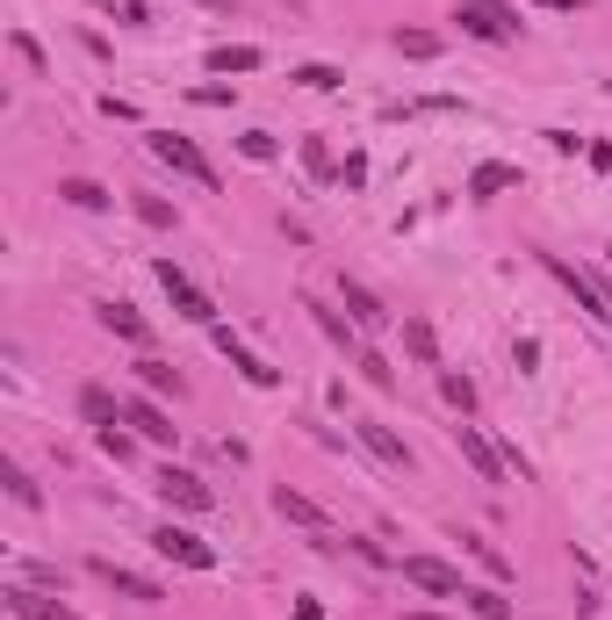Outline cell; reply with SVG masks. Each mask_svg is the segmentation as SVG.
I'll list each match as a JSON object with an SVG mask.
<instances>
[{"mask_svg":"<svg viewBox=\"0 0 612 620\" xmlns=\"http://www.w3.org/2000/svg\"><path fill=\"white\" fill-rule=\"evenodd\" d=\"M462 29L476 43H512L519 37V8L512 0H462Z\"/></svg>","mask_w":612,"mask_h":620,"instance_id":"6da1fadb","label":"cell"},{"mask_svg":"<svg viewBox=\"0 0 612 620\" xmlns=\"http://www.w3.org/2000/svg\"><path fill=\"white\" fill-rule=\"evenodd\" d=\"M145 145H151V159H159V166H174V174H188L195 188H217V166H209L203 152H195L188 138H174V130H151Z\"/></svg>","mask_w":612,"mask_h":620,"instance_id":"7a4b0ae2","label":"cell"},{"mask_svg":"<svg viewBox=\"0 0 612 620\" xmlns=\"http://www.w3.org/2000/svg\"><path fill=\"white\" fill-rule=\"evenodd\" d=\"M209 339H217V354L231 361V368H238V375H245V383H253V390H274V383H282V368H274V361H259V354H253V346L238 339L231 325H209Z\"/></svg>","mask_w":612,"mask_h":620,"instance_id":"3957f363","label":"cell"},{"mask_svg":"<svg viewBox=\"0 0 612 620\" xmlns=\"http://www.w3.org/2000/svg\"><path fill=\"white\" fill-rule=\"evenodd\" d=\"M151 549H159L166 563H180V570H217V549H209L203 534H188V526H174V520L151 534Z\"/></svg>","mask_w":612,"mask_h":620,"instance_id":"277c9868","label":"cell"},{"mask_svg":"<svg viewBox=\"0 0 612 620\" xmlns=\"http://www.w3.org/2000/svg\"><path fill=\"white\" fill-rule=\"evenodd\" d=\"M122 419H130V426L145 433L151 447H174V441H180V426L166 419V404L151 397V390H130V397H122Z\"/></svg>","mask_w":612,"mask_h":620,"instance_id":"5b68a950","label":"cell"},{"mask_svg":"<svg viewBox=\"0 0 612 620\" xmlns=\"http://www.w3.org/2000/svg\"><path fill=\"white\" fill-rule=\"evenodd\" d=\"M151 491H159L174 512H209V505H217V491H209L195 469H159V483H151Z\"/></svg>","mask_w":612,"mask_h":620,"instance_id":"8992f818","label":"cell"},{"mask_svg":"<svg viewBox=\"0 0 612 620\" xmlns=\"http://www.w3.org/2000/svg\"><path fill=\"white\" fill-rule=\"evenodd\" d=\"M404 584H418V592H433V599H462L468 592L462 570L440 563V555H404Z\"/></svg>","mask_w":612,"mask_h":620,"instance_id":"52a82bcc","label":"cell"},{"mask_svg":"<svg viewBox=\"0 0 612 620\" xmlns=\"http://www.w3.org/2000/svg\"><path fill=\"white\" fill-rule=\"evenodd\" d=\"M159 289H166V296H174V311H180V317H188V325H217V304H209V296H203V289H195V282H188V275H180V267H174V260H159Z\"/></svg>","mask_w":612,"mask_h":620,"instance_id":"ba28073f","label":"cell"},{"mask_svg":"<svg viewBox=\"0 0 612 620\" xmlns=\"http://www.w3.org/2000/svg\"><path fill=\"white\" fill-rule=\"evenodd\" d=\"M274 512H282L288 526H310V534H317V549H339V526H332V520H325V512H317L303 491H288V483H282V491H274Z\"/></svg>","mask_w":612,"mask_h":620,"instance_id":"9c48e42d","label":"cell"},{"mask_svg":"<svg viewBox=\"0 0 612 620\" xmlns=\"http://www.w3.org/2000/svg\"><path fill=\"white\" fill-rule=\"evenodd\" d=\"M0 599H8V620H80L72 607H58L43 584H8Z\"/></svg>","mask_w":612,"mask_h":620,"instance_id":"30bf717a","label":"cell"},{"mask_svg":"<svg viewBox=\"0 0 612 620\" xmlns=\"http://www.w3.org/2000/svg\"><path fill=\"white\" fill-rule=\"evenodd\" d=\"M339 304H346V317H354L361 332H389V317H396L375 289H367V282H339Z\"/></svg>","mask_w":612,"mask_h":620,"instance_id":"8fae6325","label":"cell"},{"mask_svg":"<svg viewBox=\"0 0 612 620\" xmlns=\"http://www.w3.org/2000/svg\"><path fill=\"white\" fill-rule=\"evenodd\" d=\"M87 570H95V578L101 584H109V592H122V599H137V607H159V584H151V578H137V570H122V563H109V555H95V563H87Z\"/></svg>","mask_w":612,"mask_h":620,"instance_id":"7c38bea8","label":"cell"},{"mask_svg":"<svg viewBox=\"0 0 612 620\" xmlns=\"http://www.w3.org/2000/svg\"><path fill=\"white\" fill-rule=\"evenodd\" d=\"M454 447H462V455H468V469H476L483 483H504V455H497V447L483 441V426H454Z\"/></svg>","mask_w":612,"mask_h":620,"instance_id":"4fadbf2b","label":"cell"},{"mask_svg":"<svg viewBox=\"0 0 612 620\" xmlns=\"http://www.w3.org/2000/svg\"><path fill=\"white\" fill-rule=\"evenodd\" d=\"M354 433H361V441H367V447H375V462H389V469H411V447H404V441H396V433H389V426H382V419H361V426H354Z\"/></svg>","mask_w":612,"mask_h":620,"instance_id":"5bb4252c","label":"cell"},{"mask_svg":"<svg viewBox=\"0 0 612 620\" xmlns=\"http://www.w3.org/2000/svg\"><path fill=\"white\" fill-rule=\"evenodd\" d=\"M101 311V325L116 332V339H130V346H151V325L137 317V304H95Z\"/></svg>","mask_w":612,"mask_h":620,"instance_id":"9a60e30c","label":"cell"},{"mask_svg":"<svg viewBox=\"0 0 612 620\" xmlns=\"http://www.w3.org/2000/svg\"><path fill=\"white\" fill-rule=\"evenodd\" d=\"M259 66H267L259 43H217V51H209V72H259Z\"/></svg>","mask_w":612,"mask_h":620,"instance_id":"2e32d148","label":"cell"},{"mask_svg":"<svg viewBox=\"0 0 612 620\" xmlns=\"http://www.w3.org/2000/svg\"><path fill=\"white\" fill-rule=\"evenodd\" d=\"M519 180V166H504V159H483L476 174H468V195H476V203H490V195H504Z\"/></svg>","mask_w":612,"mask_h":620,"instance_id":"e0dca14e","label":"cell"},{"mask_svg":"<svg viewBox=\"0 0 612 620\" xmlns=\"http://www.w3.org/2000/svg\"><path fill=\"white\" fill-rule=\"evenodd\" d=\"M137 390H151V397H180V375H174V361L145 354V361H137Z\"/></svg>","mask_w":612,"mask_h":620,"instance_id":"ac0fdd59","label":"cell"},{"mask_svg":"<svg viewBox=\"0 0 612 620\" xmlns=\"http://www.w3.org/2000/svg\"><path fill=\"white\" fill-rule=\"evenodd\" d=\"M404 346H411V361H418V368H440V339H433V325H425V317H404Z\"/></svg>","mask_w":612,"mask_h":620,"instance_id":"d6986e66","label":"cell"},{"mask_svg":"<svg viewBox=\"0 0 612 620\" xmlns=\"http://www.w3.org/2000/svg\"><path fill=\"white\" fill-rule=\"evenodd\" d=\"M468 613L476 620H512V599H504V584H476V592H462Z\"/></svg>","mask_w":612,"mask_h":620,"instance_id":"ffe728a7","label":"cell"},{"mask_svg":"<svg viewBox=\"0 0 612 620\" xmlns=\"http://www.w3.org/2000/svg\"><path fill=\"white\" fill-rule=\"evenodd\" d=\"M80 412L95 419V426H116V419H122V397H109L101 383H87V390H80Z\"/></svg>","mask_w":612,"mask_h":620,"instance_id":"44dd1931","label":"cell"},{"mask_svg":"<svg viewBox=\"0 0 612 620\" xmlns=\"http://www.w3.org/2000/svg\"><path fill=\"white\" fill-rule=\"evenodd\" d=\"M130 209H137V224H151V232H174V203H166V195H130Z\"/></svg>","mask_w":612,"mask_h":620,"instance_id":"7402d4cb","label":"cell"},{"mask_svg":"<svg viewBox=\"0 0 612 620\" xmlns=\"http://www.w3.org/2000/svg\"><path fill=\"white\" fill-rule=\"evenodd\" d=\"M58 195H66L72 209H109V188H101V180H80V174L58 180Z\"/></svg>","mask_w":612,"mask_h":620,"instance_id":"603a6c76","label":"cell"},{"mask_svg":"<svg viewBox=\"0 0 612 620\" xmlns=\"http://www.w3.org/2000/svg\"><path fill=\"white\" fill-rule=\"evenodd\" d=\"M0 483H8V498H14V505H29V512L43 505V491L29 483V469H22V462H0Z\"/></svg>","mask_w":612,"mask_h":620,"instance_id":"cb8c5ba5","label":"cell"},{"mask_svg":"<svg viewBox=\"0 0 612 620\" xmlns=\"http://www.w3.org/2000/svg\"><path fill=\"white\" fill-rule=\"evenodd\" d=\"M440 397H447V404H454V412H462V419L476 412V383H468V375H454V368L440 375Z\"/></svg>","mask_w":612,"mask_h":620,"instance_id":"d4e9b609","label":"cell"},{"mask_svg":"<svg viewBox=\"0 0 612 620\" xmlns=\"http://www.w3.org/2000/svg\"><path fill=\"white\" fill-rule=\"evenodd\" d=\"M317 311V304H310ZM317 325H325V339L332 346H361V325H354V317H339V311H317Z\"/></svg>","mask_w":612,"mask_h":620,"instance_id":"484cf974","label":"cell"},{"mask_svg":"<svg viewBox=\"0 0 612 620\" xmlns=\"http://www.w3.org/2000/svg\"><path fill=\"white\" fill-rule=\"evenodd\" d=\"M354 368H361V375H367V383H375V390H396V368H389V361L375 354V346H361V354H354Z\"/></svg>","mask_w":612,"mask_h":620,"instance_id":"4316f807","label":"cell"},{"mask_svg":"<svg viewBox=\"0 0 612 620\" xmlns=\"http://www.w3.org/2000/svg\"><path fill=\"white\" fill-rule=\"evenodd\" d=\"M396 51L404 58H440V37L433 29H396Z\"/></svg>","mask_w":612,"mask_h":620,"instance_id":"83f0119b","label":"cell"},{"mask_svg":"<svg viewBox=\"0 0 612 620\" xmlns=\"http://www.w3.org/2000/svg\"><path fill=\"white\" fill-rule=\"evenodd\" d=\"M238 152L253 159V166H267V159H282V145H274L267 130H245V138H238Z\"/></svg>","mask_w":612,"mask_h":620,"instance_id":"f1b7e54d","label":"cell"},{"mask_svg":"<svg viewBox=\"0 0 612 620\" xmlns=\"http://www.w3.org/2000/svg\"><path fill=\"white\" fill-rule=\"evenodd\" d=\"M296 80H303V87H317V95H332V87H339L346 72H339V66H296Z\"/></svg>","mask_w":612,"mask_h":620,"instance_id":"f546056e","label":"cell"},{"mask_svg":"<svg viewBox=\"0 0 612 620\" xmlns=\"http://www.w3.org/2000/svg\"><path fill=\"white\" fill-rule=\"evenodd\" d=\"M14 51H22V66H29V72H51V58H43V43L29 37V29H14Z\"/></svg>","mask_w":612,"mask_h":620,"instance_id":"4dcf8cb0","label":"cell"},{"mask_svg":"<svg viewBox=\"0 0 612 620\" xmlns=\"http://www.w3.org/2000/svg\"><path fill=\"white\" fill-rule=\"evenodd\" d=\"M303 166H310V174H317V180H332V152H325V145H317V138H310V145H303Z\"/></svg>","mask_w":612,"mask_h":620,"instance_id":"1f68e13d","label":"cell"},{"mask_svg":"<svg viewBox=\"0 0 612 620\" xmlns=\"http://www.w3.org/2000/svg\"><path fill=\"white\" fill-rule=\"evenodd\" d=\"M339 180H346V188H367V152H346V166H339Z\"/></svg>","mask_w":612,"mask_h":620,"instance_id":"d6a6232c","label":"cell"},{"mask_svg":"<svg viewBox=\"0 0 612 620\" xmlns=\"http://www.w3.org/2000/svg\"><path fill=\"white\" fill-rule=\"evenodd\" d=\"M512 361H519V375H533V368H541V339H519Z\"/></svg>","mask_w":612,"mask_h":620,"instance_id":"836d02e7","label":"cell"},{"mask_svg":"<svg viewBox=\"0 0 612 620\" xmlns=\"http://www.w3.org/2000/svg\"><path fill=\"white\" fill-rule=\"evenodd\" d=\"M101 447H109L116 462H130V433H116V426H101Z\"/></svg>","mask_w":612,"mask_h":620,"instance_id":"e575fe53","label":"cell"},{"mask_svg":"<svg viewBox=\"0 0 612 620\" xmlns=\"http://www.w3.org/2000/svg\"><path fill=\"white\" fill-rule=\"evenodd\" d=\"M533 8H555V14H584L591 0H533Z\"/></svg>","mask_w":612,"mask_h":620,"instance_id":"d590c367","label":"cell"},{"mask_svg":"<svg viewBox=\"0 0 612 620\" xmlns=\"http://www.w3.org/2000/svg\"><path fill=\"white\" fill-rule=\"evenodd\" d=\"M591 166H599V174H612V138H599V145H591Z\"/></svg>","mask_w":612,"mask_h":620,"instance_id":"8d00e7d4","label":"cell"},{"mask_svg":"<svg viewBox=\"0 0 612 620\" xmlns=\"http://www.w3.org/2000/svg\"><path fill=\"white\" fill-rule=\"evenodd\" d=\"M288 620H325V607H317V599H296V613Z\"/></svg>","mask_w":612,"mask_h":620,"instance_id":"74e56055","label":"cell"},{"mask_svg":"<svg viewBox=\"0 0 612 620\" xmlns=\"http://www.w3.org/2000/svg\"><path fill=\"white\" fill-rule=\"evenodd\" d=\"M195 8H209V14H224V8H231V0H195Z\"/></svg>","mask_w":612,"mask_h":620,"instance_id":"f35d334b","label":"cell"},{"mask_svg":"<svg viewBox=\"0 0 612 620\" xmlns=\"http://www.w3.org/2000/svg\"><path fill=\"white\" fill-rule=\"evenodd\" d=\"M404 620H440V613H404Z\"/></svg>","mask_w":612,"mask_h":620,"instance_id":"ab89813d","label":"cell"}]
</instances>
